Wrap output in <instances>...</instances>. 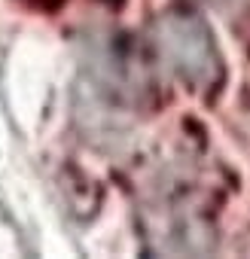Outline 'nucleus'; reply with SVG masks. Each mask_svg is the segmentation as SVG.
I'll list each match as a JSON object with an SVG mask.
<instances>
[{
    "instance_id": "f257e3e1",
    "label": "nucleus",
    "mask_w": 250,
    "mask_h": 259,
    "mask_svg": "<svg viewBox=\"0 0 250 259\" xmlns=\"http://www.w3.org/2000/svg\"><path fill=\"white\" fill-rule=\"evenodd\" d=\"M153 49L156 58L189 85H211L220 76V55L211 31L189 10L165 13L153 25Z\"/></svg>"
}]
</instances>
